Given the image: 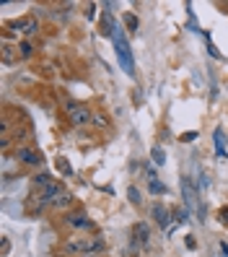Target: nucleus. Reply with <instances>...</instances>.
Segmentation results:
<instances>
[{"mask_svg":"<svg viewBox=\"0 0 228 257\" xmlns=\"http://www.w3.org/2000/svg\"><path fill=\"white\" fill-rule=\"evenodd\" d=\"M104 249H106V241L101 236H73L63 244V252L75 254V257H81L86 252H104Z\"/></svg>","mask_w":228,"mask_h":257,"instance_id":"1","label":"nucleus"},{"mask_svg":"<svg viewBox=\"0 0 228 257\" xmlns=\"http://www.w3.org/2000/svg\"><path fill=\"white\" fill-rule=\"evenodd\" d=\"M114 50H117V60H119V65H122V70L127 75H135V57H132V50H130V42L125 37V29H117L114 37Z\"/></svg>","mask_w":228,"mask_h":257,"instance_id":"2","label":"nucleus"},{"mask_svg":"<svg viewBox=\"0 0 228 257\" xmlns=\"http://www.w3.org/2000/svg\"><path fill=\"white\" fill-rule=\"evenodd\" d=\"M181 198H184V208L192 210L197 208V216H200V221H205V208L200 205V198H197V187H194V182H192V177H181Z\"/></svg>","mask_w":228,"mask_h":257,"instance_id":"3","label":"nucleus"},{"mask_svg":"<svg viewBox=\"0 0 228 257\" xmlns=\"http://www.w3.org/2000/svg\"><path fill=\"white\" fill-rule=\"evenodd\" d=\"M32 185H34V190L42 195V198L50 200V205H52V198H57V195L63 192V185H60L55 177H50V174H37V177H32Z\"/></svg>","mask_w":228,"mask_h":257,"instance_id":"4","label":"nucleus"},{"mask_svg":"<svg viewBox=\"0 0 228 257\" xmlns=\"http://www.w3.org/2000/svg\"><path fill=\"white\" fill-rule=\"evenodd\" d=\"M6 32H21L26 37H34L39 32V21L37 16H21V19H13V21H6Z\"/></svg>","mask_w":228,"mask_h":257,"instance_id":"5","label":"nucleus"},{"mask_svg":"<svg viewBox=\"0 0 228 257\" xmlns=\"http://www.w3.org/2000/svg\"><path fill=\"white\" fill-rule=\"evenodd\" d=\"M13 159H16L19 164H24V166H39V164L44 161L42 151H37L34 146H29V143H19V146H16V154H13Z\"/></svg>","mask_w":228,"mask_h":257,"instance_id":"6","label":"nucleus"},{"mask_svg":"<svg viewBox=\"0 0 228 257\" xmlns=\"http://www.w3.org/2000/svg\"><path fill=\"white\" fill-rule=\"evenodd\" d=\"M65 226H70V229H75V231H94L96 229V223L91 221L83 210H68L65 213Z\"/></svg>","mask_w":228,"mask_h":257,"instance_id":"7","label":"nucleus"},{"mask_svg":"<svg viewBox=\"0 0 228 257\" xmlns=\"http://www.w3.org/2000/svg\"><path fill=\"white\" fill-rule=\"evenodd\" d=\"M91 117H94V109H88L86 104H78V107L68 114V122L75 125V127H86V125H91Z\"/></svg>","mask_w":228,"mask_h":257,"instance_id":"8","label":"nucleus"},{"mask_svg":"<svg viewBox=\"0 0 228 257\" xmlns=\"http://www.w3.org/2000/svg\"><path fill=\"white\" fill-rule=\"evenodd\" d=\"M150 213H153V218H156V223L161 226V229H169L171 231V210L169 208H163L161 203H156L153 208H150Z\"/></svg>","mask_w":228,"mask_h":257,"instance_id":"9","label":"nucleus"},{"mask_svg":"<svg viewBox=\"0 0 228 257\" xmlns=\"http://www.w3.org/2000/svg\"><path fill=\"white\" fill-rule=\"evenodd\" d=\"M117 29H119V26H117L114 19H112V11H104V13H101V19H99V32H101V37L112 39Z\"/></svg>","mask_w":228,"mask_h":257,"instance_id":"10","label":"nucleus"},{"mask_svg":"<svg viewBox=\"0 0 228 257\" xmlns=\"http://www.w3.org/2000/svg\"><path fill=\"white\" fill-rule=\"evenodd\" d=\"M73 200H75L73 195H70L68 190H63V192L57 195V198H52V205H50V208H55V210H65V208L73 205Z\"/></svg>","mask_w":228,"mask_h":257,"instance_id":"11","label":"nucleus"},{"mask_svg":"<svg viewBox=\"0 0 228 257\" xmlns=\"http://www.w3.org/2000/svg\"><path fill=\"white\" fill-rule=\"evenodd\" d=\"M19 60H21L19 47H11V44L6 42V44H3V65H16Z\"/></svg>","mask_w":228,"mask_h":257,"instance_id":"12","label":"nucleus"},{"mask_svg":"<svg viewBox=\"0 0 228 257\" xmlns=\"http://www.w3.org/2000/svg\"><path fill=\"white\" fill-rule=\"evenodd\" d=\"M132 236H135V244H143V247H145V244H148V236H150V234H148V226L135 223V226H132Z\"/></svg>","mask_w":228,"mask_h":257,"instance_id":"13","label":"nucleus"},{"mask_svg":"<svg viewBox=\"0 0 228 257\" xmlns=\"http://www.w3.org/2000/svg\"><path fill=\"white\" fill-rule=\"evenodd\" d=\"M91 125H94L96 130H106V127H109V117H106L104 112H94V117H91Z\"/></svg>","mask_w":228,"mask_h":257,"instance_id":"14","label":"nucleus"},{"mask_svg":"<svg viewBox=\"0 0 228 257\" xmlns=\"http://www.w3.org/2000/svg\"><path fill=\"white\" fill-rule=\"evenodd\" d=\"M55 166H57V172L63 174V177H73V166H70V161L65 156H57L55 159Z\"/></svg>","mask_w":228,"mask_h":257,"instance_id":"15","label":"nucleus"},{"mask_svg":"<svg viewBox=\"0 0 228 257\" xmlns=\"http://www.w3.org/2000/svg\"><path fill=\"white\" fill-rule=\"evenodd\" d=\"M212 141H215L218 159H228V151H225V146H223V130H215V133H212Z\"/></svg>","mask_w":228,"mask_h":257,"instance_id":"16","label":"nucleus"},{"mask_svg":"<svg viewBox=\"0 0 228 257\" xmlns=\"http://www.w3.org/2000/svg\"><path fill=\"white\" fill-rule=\"evenodd\" d=\"M16 47H19L21 60H26V57H32V55H34V44H32V42H19Z\"/></svg>","mask_w":228,"mask_h":257,"instance_id":"17","label":"nucleus"},{"mask_svg":"<svg viewBox=\"0 0 228 257\" xmlns=\"http://www.w3.org/2000/svg\"><path fill=\"white\" fill-rule=\"evenodd\" d=\"M150 156H153V164H158V166L166 164V154H163L161 146H153V148H150Z\"/></svg>","mask_w":228,"mask_h":257,"instance_id":"18","label":"nucleus"},{"mask_svg":"<svg viewBox=\"0 0 228 257\" xmlns=\"http://www.w3.org/2000/svg\"><path fill=\"white\" fill-rule=\"evenodd\" d=\"M148 190L153 192V195H166V185H161L158 179H150V182H148Z\"/></svg>","mask_w":228,"mask_h":257,"instance_id":"19","label":"nucleus"},{"mask_svg":"<svg viewBox=\"0 0 228 257\" xmlns=\"http://www.w3.org/2000/svg\"><path fill=\"white\" fill-rule=\"evenodd\" d=\"M78 104H81V101H75V99H63V114L68 117L75 107H78Z\"/></svg>","mask_w":228,"mask_h":257,"instance_id":"20","label":"nucleus"},{"mask_svg":"<svg viewBox=\"0 0 228 257\" xmlns=\"http://www.w3.org/2000/svg\"><path fill=\"white\" fill-rule=\"evenodd\" d=\"M127 195H130V203H132V205H140V203H143V200H140V190H138V187H130V190H127Z\"/></svg>","mask_w":228,"mask_h":257,"instance_id":"21","label":"nucleus"},{"mask_svg":"<svg viewBox=\"0 0 228 257\" xmlns=\"http://www.w3.org/2000/svg\"><path fill=\"white\" fill-rule=\"evenodd\" d=\"M125 24H127L130 32H138V16H132V13H127V16H125Z\"/></svg>","mask_w":228,"mask_h":257,"instance_id":"22","label":"nucleus"},{"mask_svg":"<svg viewBox=\"0 0 228 257\" xmlns=\"http://www.w3.org/2000/svg\"><path fill=\"white\" fill-rule=\"evenodd\" d=\"M174 216H176V218H174L176 223H184V221H189V210H187V208H181V210H176Z\"/></svg>","mask_w":228,"mask_h":257,"instance_id":"23","label":"nucleus"},{"mask_svg":"<svg viewBox=\"0 0 228 257\" xmlns=\"http://www.w3.org/2000/svg\"><path fill=\"white\" fill-rule=\"evenodd\" d=\"M94 16H96V6L88 3V6H86V19H94Z\"/></svg>","mask_w":228,"mask_h":257,"instance_id":"24","label":"nucleus"},{"mask_svg":"<svg viewBox=\"0 0 228 257\" xmlns=\"http://www.w3.org/2000/svg\"><path fill=\"white\" fill-rule=\"evenodd\" d=\"M194 138H197V133H194V130H189V133H184V135H181V141H184V143H192Z\"/></svg>","mask_w":228,"mask_h":257,"instance_id":"25","label":"nucleus"},{"mask_svg":"<svg viewBox=\"0 0 228 257\" xmlns=\"http://www.w3.org/2000/svg\"><path fill=\"white\" fill-rule=\"evenodd\" d=\"M8 252H11V241H8V239H3V247H0V254L8 257Z\"/></svg>","mask_w":228,"mask_h":257,"instance_id":"26","label":"nucleus"},{"mask_svg":"<svg viewBox=\"0 0 228 257\" xmlns=\"http://www.w3.org/2000/svg\"><path fill=\"white\" fill-rule=\"evenodd\" d=\"M200 187H210V179H207L205 172H200Z\"/></svg>","mask_w":228,"mask_h":257,"instance_id":"27","label":"nucleus"},{"mask_svg":"<svg viewBox=\"0 0 228 257\" xmlns=\"http://www.w3.org/2000/svg\"><path fill=\"white\" fill-rule=\"evenodd\" d=\"M218 252H220V257H228V244H225V241L218 244Z\"/></svg>","mask_w":228,"mask_h":257,"instance_id":"28","label":"nucleus"},{"mask_svg":"<svg viewBox=\"0 0 228 257\" xmlns=\"http://www.w3.org/2000/svg\"><path fill=\"white\" fill-rule=\"evenodd\" d=\"M220 221L228 223V208H220Z\"/></svg>","mask_w":228,"mask_h":257,"instance_id":"29","label":"nucleus"},{"mask_svg":"<svg viewBox=\"0 0 228 257\" xmlns=\"http://www.w3.org/2000/svg\"><path fill=\"white\" fill-rule=\"evenodd\" d=\"M81 257H104V252H86V254H81Z\"/></svg>","mask_w":228,"mask_h":257,"instance_id":"30","label":"nucleus"}]
</instances>
